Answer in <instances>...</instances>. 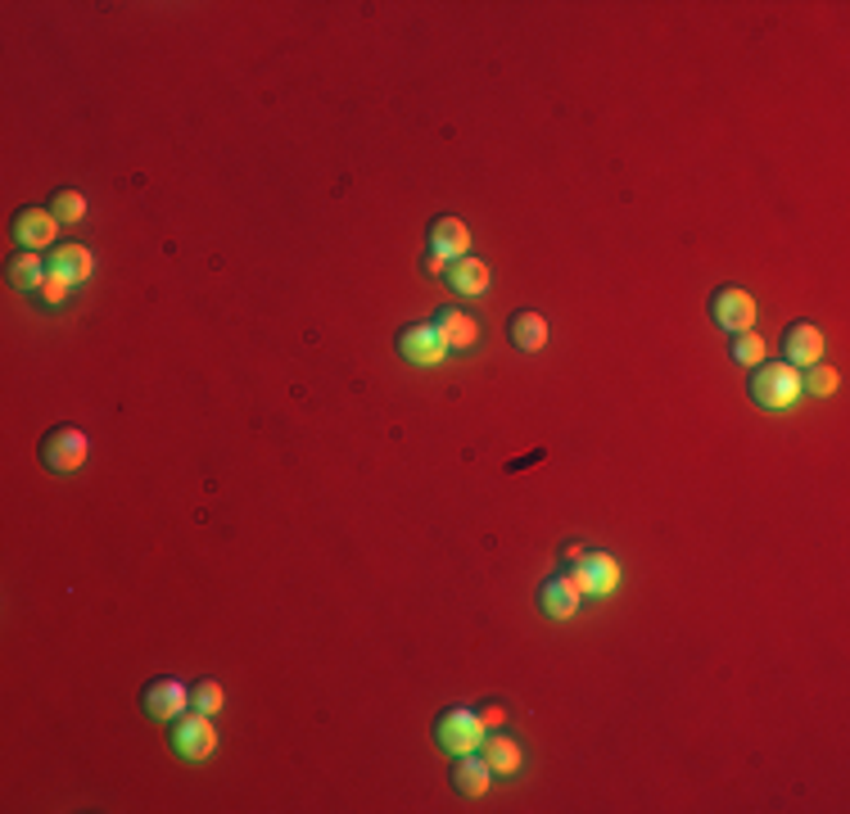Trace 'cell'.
<instances>
[{
    "instance_id": "1",
    "label": "cell",
    "mask_w": 850,
    "mask_h": 814,
    "mask_svg": "<svg viewBox=\"0 0 850 814\" xmlns=\"http://www.w3.org/2000/svg\"><path fill=\"white\" fill-rule=\"evenodd\" d=\"M746 394H752L760 412H792L801 403V371L788 362H760V367H752Z\"/></svg>"
},
{
    "instance_id": "2",
    "label": "cell",
    "mask_w": 850,
    "mask_h": 814,
    "mask_svg": "<svg viewBox=\"0 0 850 814\" xmlns=\"http://www.w3.org/2000/svg\"><path fill=\"white\" fill-rule=\"evenodd\" d=\"M566 574L570 584L580 589V597H606L620 589V566L610 553H584V548H566Z\"/></svg>"
},
{
    "instance_id": "3",
    "label": "cell",
    "mask_w": 850,
    "mask_h": 814,
    "mask_svg": "<svg viewBox=\"0 0 850 814\" xmlns=\"http://www.w3.org/2000/svg\"><path fill=\"white\" fill-rule=\"evenodd\" d=\"M167 746H173L182 760H209L218 752L213 716H203V710H182L177 720H167Z\"/></svg>"
},
{
    "instance_id": "4",
    "label": "cell",
    "mask_w": 850,
    "mask_h": 814,
    "mask_svg": "<svg viewBox=\"0 0 850 814\" xmlns=\"http://www.w3.org/2000/svg\"><path fill=\"white\" fill-rule=\"evenodd\" d=\"M434 742L444 746L449 756L480 752L485 724H480V716H475L470 706H449V710H439V720H434Z\"/></svg>"
},
{
    "instance_id": "5",
    "label": "cell",
    "mask_w": 850,
    "mask_h": 814,
    "mask_svg": "<svg viewBox=\"0 0 850 814\" xmlns=\"http://www.w3.org/2000/svg\"><path fill=\"white\" fill-rule=\"evenodd\" d=\"M394 349L407 367H439L449 358V345H444V335L434 330V322H407L394 335Z\"/></svg>"
},
{
    "instance_id": "6",
    "label": "cell",
    "mask_w": 850,
    "mask_h": 814,
    "mask_svg": "<svg viewBox=\"0 0 850 814\" xmlns=\"http://www.w3.org/2000/svg\"><path fill=\"white\" fill-rule=\"evenodd\" d=\"M706 309H710V322H715L720 330H729V335L756 330V299L742 286H720L715 294H710Z\"/></svg>"
},
{
    "instance_id": "7",
    "label": "cell",
    "mask_w": 850,
    "mask_h": 814,
    "mask_svg": "<svg viewBox=\"0 0 850 814\" xmlns=\"http://www.w3.org/2000/svg\"><path fill=\"white\" fill-rule=\"evenodd\" d=\"M86 462V434L78 426H50L42 434V466L50 475H73Z\"/></svg>"
},
{
    "instance_id": "8",
    "label": "cell",
    "mask_w": 850,
    "mask_h": 814,
    "mask_svg": "<svg viewBox=\"0 0 850 814\" xmlns=\"http://www.w3.org/2000/svg\"><path fill=\"white\" fill-rule=\"evenodd\" d=\"M141 710L150 720H177L182 710H190V688L182 684V678H150V684L141 688Z\"/></svg>"
},
{
    "instance_id": "9",
    "label": "cell",
    "mask_w": 850,
    "mask_h": 814,
    "mask_svg": "<svg viewBox=\"0 0 850 814\" xmlns=\"http://www.w3.org/2000/svg\"><path fill=\"white\" fill-rule=\"evenodd\" d=\"M783 362L796 367V371L824 362V330L814 326V322H792L783 330Z\"/></svg>"
},
{
    "instance_id": "10",
    "label": "cell",
    "mask_w": 850,
    "mask_h": 814,
    "mask_svg": "<svg viewBox=\"0 0 850 814\" xmlns=\"http://www.w3.org/2000/svg\"><path fill=\"white\" fill-rule=\"evenodd\" d=\"M538 610H543L548 620H574V616H580V589L570 584L566 570H557V574H548V580H543V589H538Z\"/></svg>"
},
{
    "instance_id": "11",
    "label": "cell",
    "mask_w": 850,
    "mask_h": 814,
    "mask_svg": "<svg viewBox=\"0 0 850 814\" xmlns=\"http://www.w3.org/2000/svg\"><path fill=\"white\" fill-rule=\"evenodd\" d=\"M14 241L23 245V249H46V245H55V231H59V222H55V213L50 209H19L14 213Z\"/></svg>"
},
{
    "instance_id": "12",
    "label": "cell",
    "mask_w": 850,
    "mask_h": 814,
    "mask_svg": "<svg viewBox=\"0 0 850 814\" xmlns=\"http://www.w3.org/2000/svg\"><path fill=\"white\" fill-rule=\"evenodd\" d=\"M444 286H449L457 299H480V294L489 290V263H480L475 254H466V258L449 263Z\"/></svg>"
},
{
    "instance_id": "13",
    "label": "cell",
    "mask_w": 850,
    "mask_h": 814,
    "mask_svg": "<svg viewBox=\"0 0 850 814\" xmlns=\"http://www.w3.org/2000/svg\"><path fill=\"white\" fill-rule=\"evenodd\" d=\"M434 330L444 335V345L457 349V353H470L475 345H480V322H475L470 313H462V309L434 313Z\"/></svg>"
},
{
    "instance_id": "14",
    "label": "cell",
    "mask_w": 850,
    "mask_h": 814,
    "mask_svg": "<svg viewBox=\"0 0 850 814\" xmlns=\"http://www.w3.org/2000/svg\"><path fill=\"white\" fill-rule=\"evenodd\" d=\"M489 783H493V769L485 765V756H475V752L453 756V792H462V796H485Z\"/></svg>"
},
{
    "instance_id": "15",
    "label": "cell",
    "mask_w": 850,
    "mask_h": 814,
    "mask_svg": "<svg viewBox=\"0 0 850 814\" xmlns=\"http://www.w3.org/2000/svg\"><path fill=\"white\" fill-rule=\"evenodd\" d=\"M430 249H439L449 263L466 258L470 254V231H466V222L462 218H434L430 222Z\"/></svg>"
},
{
    "instance_id": "16",
    "label": "cell",
    "mask_w": 850,
    "mask_h": 814,
    "mask_svg": "<svg viewBox=\"0 0 850 814\" xmlns=\"http://www.w3.org/2000/svg\"><path fill=\"white\" fill-rule=\"evenodd\" d=\"M480 756H485V765H489L498 778H516V774H521V746L506 737V733H485Z\"/></svg>"
},
{
    "instance_id": "17",
    "label": "cell",
    "mask_w": 850,
    "mask_h": 814,
    "mask_svg": "<svg viewBox=\"0 0 850 814\" xmlns=\"http://www.w3.org/2000/svg\"><path fill=\"white\" fill-rule=\"evenodd\" d=\"M506 335H512V345L521 353H538L543 345H548V322H543V313H534V309H521L512 322H506Z\"/></svg>"
},
{
    "instance_id": "18",
    "label": "cell",
    "mask_w": 850,
    "mask_h": 814,
    "mask_svg": "<svg viewBox=\"0 0 850 814\" xmlns=\"http://www.w3.org/2000/svg\"><path fill=\"white\" fill-rule=\"evenodd\" d=\"M46 263H50V271H59V277H63V281H73V286L91 281V271H95V258H91V249H86V245H59Z\"/></svg>"
},
{
    "instance_id": "19",
    "label": "cell",
    "mask_w": 850,
    "mask_h": 814,
    "mask_svg": "<svg viewBox=\"0 0 850 814\" xmlns=\"http://www.w3.org/2000/svg\"><path fill=\"white\" fill-rule=\"evenodd\" d=\"M46 271H50V263H46L37 249H23V254L10 258V286H14L19 294H37L42 281H46Z\"/></svg>"
},
{
    "instance_id": "20",
    "label": "cell",
    "mask_w": 850,
    "mask_h": 814,
    "mask_svg": "<svg viewBox=\"0 0 850 814\" xmlns=\"http://www.w3.org/2000/svg\"><path fill=\"white\" fill-rule=\"evenodd\" d=\"M50 213H55V222H59V226L82 222V218H86V199H82V190H73V186L55 190V195H50Z\"/></svg>"
},
{
    "instance_id": "21",
    "label": "cell",
    "mask_w": 850,
    "mask_h": 814,
    "mask_svg": "<svg viewBox=\"0 0 850 814\" xmlns=\"http://www.w3.org/2000/svg\"><path fill=\"white\" fill-rule=\"evenodd\" d=\"M801 394H810V398H828V394H837V371L824 367V362L805 367V371H801Z\"/></svg>"
},
{
    "instance_id": "22",
    "label": "cell",
    "mask_w": 850,
    "mask_h": 814,
    "mask_svg": "<svg viewBox=\"0 0 850 814\" xmlns=\"http://www.w3.org/2000/svg\"><path fill=\"white\" fill-rule=\"evenodd\" d=\"M222 684L218 678H199V684H190V710H203V716H218L222 710Z\"/></svg>"
},
{
    "instance_id": "23",
    "label": "cell",
    "mask_w": 850,
    "mask_h": 814,
    "mask_svg": "<svg viewBox=\"0 0 850 814\" xmlns=\"http://www.w3.org/2000/svg\"><path fill=\"white\" fill-rule=\"evenodd\" d=\"M729 358H733L737 367H760V362H765V339H760L756 330L733 335V349H729Z\"/></svg>"
},
{
    "instance_id": "24",
    "label": "cell",
    "mask_w": 850,
    "mask_h": 814,
    "mask_svg": "<svg viewBox=\"0 0 850 814\" xmlns=\"http://www.w3.org/2000/svg\"><path fill=\"white\" fill-rule=\"evenodd\" d=\"M68 290H73V281H63L59 271H46V281H42L37 299L46 303V309H63V303H68Z\"/></svg>"
},
{
    "instance_id": "25",
    "label": "cell",
    "mask_w": 850,
    "mask_h": 814,
    "mask_svg": "<svg viewBox=\"0 0 850 814\" xmlns=\"http://www.w3.org/2000/svg\"><path fill=\"white\" fill-rule=\"evenodd\" d=\"M475 716H480V724H485V733H498V729L506 724V710H502L498 701H489V706H480V710H475Z\"/></svg>"
},
{
    "instance_id": "26",
    "label": "cell",
    "mask_w": 850,
    "mask_h": 814,
    "mask_svg": "<svg viewBox=\"0 0 850 814\" xmlns=\"http://www.w3.org/2000/svg\"><path fill=\"white\" fill-rule=\"evenodd\" d=\"M421 271H430V277H444V271H449V258L439 254V249H426V254H421Z\"/></svg>"
}]
</instances>
